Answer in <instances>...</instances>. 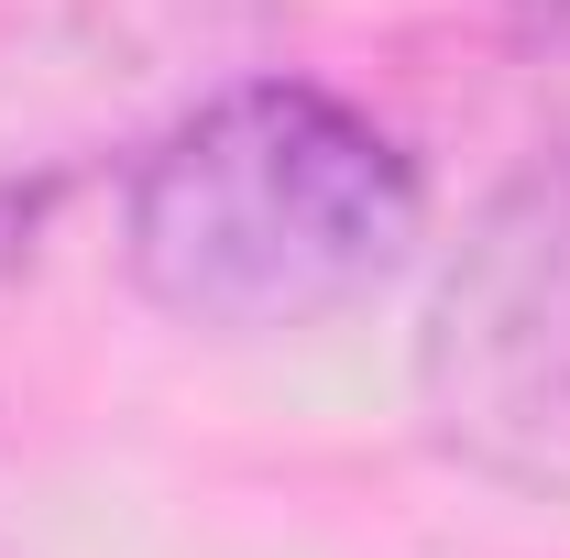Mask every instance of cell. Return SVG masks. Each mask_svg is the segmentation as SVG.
Returning <instances> with one entry per match:
<instances>
[{
    "label": "cell",
    "instance_id": "cell-2",
    "mask_svg": "<svg viewBox=\"0 0 570 558\" xmlns=\"http://www.w3.org/2000/svg\"><path fill=\"white\" fill-rule=\"evenodd\" d=\"M417 417L472 482L570 504V132L472 209L417 329Z\"/></svg>",
    "mask_w": 570,
    "mask_h": 558
},
{
    "label": "cell",
    "instance_id": "cell-3",
    "mask_svg": "<svg viewBox=\"0 0 570 558\" xmlns=\"http://www.w3.org/2000/svg\"><path fill=\"white\" fill-rule=\"evenodd\" d=\"M515 11H538V22H560V33H570V0H515Z\"/></svg>",
    "mask_w": 570,
    "mask_h": 558
},
{
    "label": "cell",
    "instance_id": "cell-1",
    "mask_svg": "<svg viewBox=\"0 0 570 558\" xmlns=\"http://www.w3.org/2000/svg\"><path fill=\"white\" fill-rule=\"evenodd\" d=\"M428 230L406 142L341 88L242 77L198 99L121 187L132 285L209 340H296L373 307Z\"/></svg>",
    "mask_w": 570,
    "mask_h": 558
}]
</instances>
